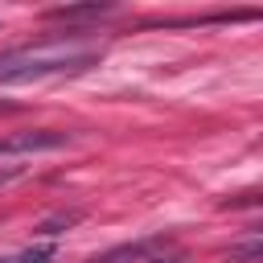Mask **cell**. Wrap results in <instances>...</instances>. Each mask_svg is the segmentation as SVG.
Listing matches in <instances>:
<instances>
[{"label": "cell", "mask_w": 263, "mask_h": 263, "mask_svg": "<svg viewBox=\"0 0 263 263\" xmlns=\"http://www.w3.org/2000/svg\"><path fill=\"white\" fill-rule=\"evenodd\" d=\"M99 53L103 49L86 45L82 29L70 37H41L37 45H16L0 53V86H25L53 74H78V70H90Z\"/></svg>", "instance_id": "1"}, {"label": "cell", "mask_w": 263, "mask_h": 263, "mask_svg": "<svg viewBox=\"0 0 263 263\" xmlns=\"http://www.w3.org/2000/svg\"><path fill=\"white\" fill-rule=\"evenodd\" d=\"M70 136L66 132H16V136H0V156H21V152H49L62 148Z\"/></svg>", "instance_id": "2"}, {"label": "cell", "mask_w": 263, "mask_h": 263, "mask_svg": "<svg viewBox=\"0 0 263 263\" xmlns=\"http://www.w3.org/2000/svg\"><path fill=\"white\" fill-rule=\"evenodd\" d=\"M164 247H168V238L152 234V238H140V242H119V247L95 255L90 263H144V259H152V251H164Z\"/></svg>", "instance_id": "3"}, {"label": "cell", "mask_w": 263, "mask_h": 263, "mask_svg": "<svg viewBox=\"0 0 263 263\" xmlns=\"http://www.w3.org/2000/svg\"><path fill=\"white\" fill-rule=\"evenodd\" d=\"M111 4H66V8H53L49 16L53 21H86V16H107Z\"/></svg>", "instance_id": "4"}, {"label": "cell", "mask_w": 263, "mask_h": 263, "mask_svg": "<svg viewBox=\"0 0 263 263\" xmlns=\"http://www.w3.org/2000/svg\"><path fill=\"white\" fill-rule=\"evenodd\" d=\"M53 259V242H41V247H25L16 255H0V263H49Z\"/></svg>", "instance_id": "5"}, {"label": "cell", "mask_w": 263, "mask_h": 263, "mask_svg": "<svg viewBox=\"0 0 263 263\" xmlns=\"http://www.w3.org/2000/svg\"><path fill=\"white\" fill-rule=\"evenodd\" d=\"M70 222H78V214H58V218L41 222V226H37V234H41V238H49V234H58V226H70Z\"/></svg>", "instance_id": "6"}, {"label": "cell", "mask_w": 263, "mask_h": 263, "mask_svg": "<svg viewBox=\"0 0 263 263\" xmlns=\"http://www.w3.org/2000/svg\"><path fill=\"white\" fill-rule=\"evenodd\" d=\"M144 263H185V255H181V251H168V255L160 251V255H152V259H144Z\"/></svg>", "instance_id": "7"}, {"label": "cell", "mask_w": 263, "mask_h": 263, "mask_svg": "<svg viewBox=\"0 0 263 263\" xmlns=\"http://www.w3.org/2000/svg\"><path fill=\"white\" fill-rule=\"evenodd\" d=\"M25 168H0V185H8V181H16Z\"/></svg>", "instance_id": "8"}]
</instances>
